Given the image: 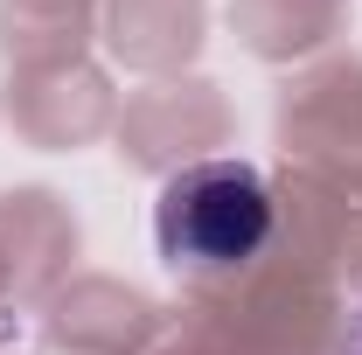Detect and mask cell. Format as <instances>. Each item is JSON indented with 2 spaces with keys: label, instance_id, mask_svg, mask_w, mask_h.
<instances>
[{
  "label": "cell",
  "instance_id": "cell-2",
  "mask_svg": "<svg viewBox=\"0 0 362 355\" xmlns=\"http://www.w3.org/2000/svg\"><path fill=\"white\" fill-rule=\"evenodd\" d=\"M349 355H362V320H356V342H349Z\"/></svg>",
  "mask_w": 362,
  "mask_h": 355
},
{
  "label": "cell",
  "instance_id": "cell-1",
  "mask_svg": "<svg viewBox=\"0 0 362 355\" xmlns=\"http://www.w3.org/2000/svg\"><path fill=\"white\" fill-rule=\"evenodd\" d=\"M279 237V195L258 161H188L153 195V244L181 279H237Z\"/></svg>",
  "mask_w": 362,
  "mask_h": 355
}]
</instances>
